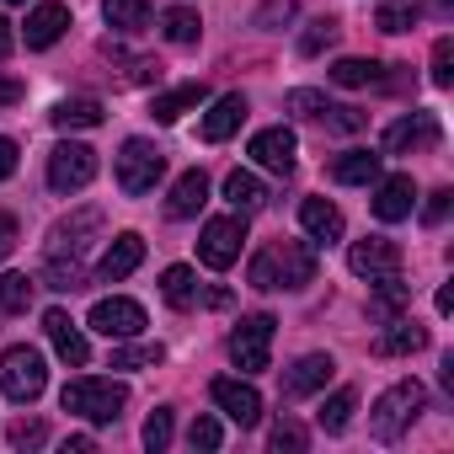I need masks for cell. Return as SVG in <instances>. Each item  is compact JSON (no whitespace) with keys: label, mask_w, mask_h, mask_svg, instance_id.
Wrapping results in <instances>:
<instances>
[{"label":"cell","mask_w":454,"mask_h":454,"mask_svg":"<svg viewBox=\"0 0 454 454\" xmlns=\"http://www.w3.org/2000/svg\"><path fill=\"white\" fill-rule=\"evenodd\" d=\"M33 289H38V278L6 273V278H0V310H6V316H22V310L33 305Z\"/></svg>","instance_id":"cell-36"},{"label":"cell","mask_w":454,"mask_h":454,"mask_svg":"<svg viewBox=\"0 0 454 454\" xmlns=\"http://www.w3.org/2000/svg\"><path fill=\"white\" fill-rule=\"evenodd\" d=\"M353 411H358V390H337L332 401H321V411H316V422H321V433H342L348 422H353Z\"/></svg>","instance_id":"cell-33"},{"label":"cell","mask_w":454,"mask_h":454,"mask_svg":"<svg viewBox=\"0 0 454 454\" xmlns=\"http://www.w3.org/2000/svg\"><path fill=\"white\" fill-rule=\"evenodd\" d=\"M449 203H454V192H449V187H438V192L427 198V208H422V224H443V214H449Z\"/></svg>","instance_id":"cell-45"},{"label":"cell","mask_w":454,"mask_h":454,"mask_svg":"<svg viewBox=\"0 0 454 454\" xmlns=\"http://www.w3.org/2000/svg\"><path fill=\"white\" fill-rule=\"evenodd\" d=\"M139 262H145V241H139L134 231H123V236L102 252V262H97V284H123Z\"/></svg>","instance_id":"cell-17"},{"label":"cell","mask_w":454,"mask_h":454,"mask_svg":"<svg viewBox=\"0 0 454 454\" xmlns=\"http://www.w3.org/2000/svg\"><path fill=\"white\" fill-rule=\"evenodd\" d=\"M91 176H97V150H91V145L65 139V145L49 155V187H54V192H81Z\"/></svg>","instance_id":"cell-9"},{"label":"cell","mask_w":454,"mask_h":454,"mask_svg":"<svg viewBox=\"0 0 454 454\" xmlns=\"http://www.w3.org/2000/svg\"><path fill=\"white\" fill-rule=\"evenodd\" d=\"M321 123H326V129H337V134H358V129H369V113H358V107H337V102H326V113H321Z\"/></svg>","instance_id":"cell-37"},{"label":"cell","mask_w":454,"mask_h":454,"mask_svg":"<svg viewBox=\"0 0 454 454\" xmlns=\"http://www.w3.org/2000/svg\"><path fill=\"white\" fill-rule=\"evenodd\" d=\"M43 332H49L54 353H59L70 369H86V364H91V342H86V332H81L65 310H49V316H43Z\"/></svg>","instance_id":"cell-16"},{"label":"cell","mask_w":454,"mask_h":454,"mask_svg":"<svg viewBox=\"0 0 454 454\" xmlns=\"http://www.w3.org/2000/svg\"><path fill=\"white\" fill-rule=\"evenodd\" d=\"M203 203H208V176L192 166V171L176 176V187H171V198H166V214H171V219H192Z\"/></svg>","instance_id":"cell-23"},{"label":"cell","mask_w":454,"mask_h":454,"mask_svg":"<svg viewBox=\"0 0 454 454\" xmlns=\"http://www.w3.org/2000/svg\"><path fill=\"white\" fill-rule=\"evenodd\" d=\"M43 385H49L43 353H38V348H27V342L6 348V358H0V390H6L12 401H38V395H43Z\"/></svg>","instance_id":"cell-5"},{"label":"cell","mask_w":454,"mask_h":454,"mask_svg":"<svg viewBox=\"0 0 454 454\" xmlns=\"http://www.w3.org/2000/svg\"><path fill=\"white\" fill-rule=\"evenodd\" d=\"M208 395H214V406L231 417L236 427H257V422H262V395H257V385H247V380H214Z\"/></svg>","instance_id":"cell-11"},{"label":"cell","mask_w":454,"mask_h":454,"mask_svg":"<svg viewBox=\"0 0 454 454\" xmlns=\"http://www.w3.org/2000/svg\"><path fill=\"white\" fill-rule=\"evenodd\" d=\"M247 155H252L262 171H278V176H289V171H294V129H284V123H273V129H257Z\"/></svg>","instance_id":"cell-14"},{"label":"cell","mask_w":454,"mask_h":454,"mask_svg":"<svg viewBox=\"0 0 454 454\" xmlns=\"http://www.w3.org/2000/svg\"><path fill=\"white\" fill-rule=\"evenodd\" d=\"M332 182L342 187H364V182H380V155L374 150H348L332 160Z\"/></svg>","instance_id":"cell-24"},{"label":"cell","mask_w":454,"mask_h":454,"mask_svg":"<svg viewBox=\"0 0 454 454\" xmlns=\"http://www.w3.org/2000/svg\"><path fill=\"white\" fill-rule=\"evenodd\" d=\"M433 86H454V38L433 43Z\"/></svg>","instance_id":"cell-40"},{"label":"cell","mask_w":454,"mask_h":454,"mask_svg":"<svg viewBox=\"0 0 454 454\" xmlns=\"http://www.w3.org/2000/svg\"><path fill=\"white\" fill-rule=\"evenodd\" d=\"M247 123V97L241 91H231V97H219L208 113H203V123H198V134L208 139V145H224V139H231L236 129Z\"/></svg>","instance_id":"cell-20"},{"label":"cell","mask_w":454,"mask_h":454,"mask_svg":"<svg viewBox=\"0 0 454 454\" xmlns=\"http://www.w3.org/2000/svg\"><path fill=\"white\" fill-rule=\"evenodd\" d=\"M422 406H427V390H422L417 380H395V385L374 401V411H369V433H374L380 443H395V438L422 417Z\"/></svg>","instance_id":"cell-3"},{"label":"cell","mask_w":454,"mask_h":454,"mask_svg":"<svg viewBox=\"0 0 454 454\" xmlns=\"http://www.w3.org/2000/svg\"><path fill=\"white\" fill-rule=\"evenodd\" d=\"M247 278L262 294H273V289H305V284H316V252L305 241H268L252 257Z\"/></svg>","instance_id":"cell-1"},{"label":"cell","mask_w":454,"mask_h":454,"mask_svg":"<svg viewBox=\"0 0 454 454\" xmlns=\"http://www.w3.org/2000/svg\"><path fill=\"white\" fill-rule=\"evenodd\" d=\"M12 49H17V33H12L6 17H0V59H12Z\"/></svg>","instance_id":"cell-48"},{"label":"cell","mask_w":454,"mask_h":454,"mask_svg":"<svg viewBox=\"0 0 454 454\" xmlns=\"http://www.w3.org/2000/svg\"><path fill=\"white\" fill-rule=\"evenodd\" d=\"M422 348H427V332L417 321H406V316L385 321V337H380V353L385 358H406V353H422Z\"/></svg>","instance_id":"cell-26"},{"label":"cell","mask_w":454,"mask_h":454,"mask_svg":"<svg viewBox=\"0 0 454 454\" xmlns=\"http://www.w3.org/2000/svg\"><path fill=\"white\" fill-rule=\"evenodd\" d=\"M332 353H305L289 374H284V395L289 401H305V395H316V390H326V380H332Z\"/></svg>","instance_id":"cell-18"},{"label":"cell","mask_w":454,"mask_h":454,"mask_svg":"<svg viewBox=\"0 0 454 454\" xmlns=\"http://www.w3.org/2000/svg\"><path fill=\"white\" fill-rule=\"evenodd\" d=\"M273 449H278V454H284V449H289V454H300V449H305V427H300V422H289V417H284V422H273Z\"/></svg>","instance_id":"cell-43"},{"label":"cell","mask_w":454,"mask_h":454,"mask_svg":"<svg viewBox=\"0 0 454 454\" xmlns=\"http://www.w3.org/2000/svg\"><path fill=\"white\" fill-rule=\"evenodd\" d=\"M43 438H49L43 422H17V427H12V443H17V449H38Z\"/></svg>","instance_id":"cell-44"},{"label":"cell","mask_w":454,"mask_h":454,"mask_svg":"<svg viewBox=\"0 0 454 454\" xmlns=\"http://www.w3.org/2000/svg\"><path fill=\"white\" fill-rule=\"evenodd\" d=\"M102 17L113 33H145L150 27V0H102Z\"/></svg>","instance_id":"cell-28"},{"label":"cell","mask_w":454,"mask_h":454,"mask_svg":"<svg viewBox=\"0 0 454 454\" xmlns=\"http://www.w3.org/2000/svg\"><path fill=\"white\" fill-rule=\"evenodd\" d=\"M326 75H332L337 86H348V91H358V86H385V65H374V59H337Z\"/></svg>","instance_id":"cell-30"},{"label":"cell","mask_w":454,"mask_h":454,"mask_svg":"<svg viewBox=\"0 0 454 454\" xmlns=\"http://www.w3.org/2000/svg\"><path fill=\"white\" fill-rule=\"evenodd\" d=\"M208 102V86L203 81H187V86H176V91H160L155 102H150V118L155 123H176L182 113H192V107H203Z\"/></svg>","instance_id":"cell-22"},{"label":"cell","mask_w":454,"mask_h":454,"mask_svg":"<svg viewBox=\"0 0 454 454\" xmlns=\"http://www.w3.org/2000/svg\"><path fill=\"white\" fill-rule=\"evenodd\" d=\"M160 176H166V150L150 145V139H123V150H118V187H123L129 198H139V192H150Z\"/></svg>","instance_id":"cell-4"},{"label":"cell","mask_w":454,"mask_h":454,"mask_svg":"<svg viewBox=\"0 0 454 454\" xmlns=\"http://www.w3.org/2000/svg\"><path fill=\"white\" fill-rule=\"evenodd\" d=\"M187 443H192V449H219V443H224V433H219V422H214V417H198V422L187 427Z\"/></svg>","instance_id":"cell-42"},{"label":"cell","mask_w":454,"mask_h":454,"mask_svg":"<svg viewBox=\"0 0 454 454\" xmlns=\"http://www.w3.org/2000/svg\"><path fill=\"white\" fill-rule=\"evenodd\" d=\"M224 198H231L236 214H252V208L268 203V187H262L252 171H231V176H224Z\"/></svg>","instance_id":"cell-29"},{"label":"cell","mask_w":454,"mask_h":454,"mask_svg":"<svg viewBox=\"0 0 454 454\" xmlns=\"http://www.w3.org/2000/svg\"><path fill=\"white\" fill-rule=\"evenodd\" d=\"M160 33H166V43H198V33H203V22H198V12H187V6H171V12H160Z\"/></svg>","instance_id":"cell-35"},{"label":"cell","mask_w":454,"mask_h":454,"mask_svg":"<svg viewBox=\"0 0 454 454\" xmlns=\"http://www.w3.org/2000/svg\"><path fill=\"white\" fill-rule=\"evenodd\" d=\"M300 224L310 241H342V208L326 203V198H305L300 203Z\"/></svg>","instance_id":"cell-21"},{"label":"cell","mask_w":454,"mask_h":454,"mask_svg":"<svg viewBox=\"0 0 454 454\" xmlns=\"http://www.w3.org/2000/svg\"><path fill=\"white\" fill-rule=\"evenodd\" d=\"M160 294H166V305L192 310V305H198V273H192V268H166V273H160Z\"/></svg>","instance_id":"cell-31"},{"label":"cell","mask_w":454,"mask_h":454,"mask_svg":"<svg viewBox=\"0 0 454 454\" xmlns=\"http://www.w3.org/2000/svg\"><path fill=\"white\" fill-rule=\"evenodd\" d=\"M422 17V0H385L374 12V27L380 33H411V22Z\"/></svg>","instance_id":"cell-34"},{"label":"cell","mask_w":454,"mask_h":454,"mask_svg":"<svg viewBox=\"0 0 454 454\" xmlns=\"http://www.w3.org/2000/svg\"><path fill=\"white\" fill-rule=\"evenodd\" d=\"M17 252V219L12 214H0V262H6Z\"/></svg>","instance_id":"cell-46"},{"label":"cell","mask_w":454,"mask_h":454,"mask_svg":"<svg viewBox=\"0 0 454 454\" xmlns=\"http://www.w3.org/2000/svg\"><path fill=\"white\" fill-rule=\"evenodd\" d=\"M160 358H166L160 342H134V337H123V342L113 348V369H155Z\"/></svg>","instance_id":"cell-32"},{"label":"cell","mask_w":454,"mask_h":454,"mask_svg":"<svg viewBox=\"0 0 454 454\" xmlns=\"http://www.w3.org/2000/svg\"><path fill=\"white\" fill-rule=\"evenodd\" d=\"M241 241H247V219L241 214H219V219L203 224V236H198V262L214 268V273H224L241 257Z\"/></svg>","instance_id":"cell-6"},{"label":"cell","mask_w":454,"mask_h":454,"mask_svg":"<svg viewBox=\"0 0 454 454\" xmlns=\"http://www.w3.org/2000/svg\"><path fill=\"white\" fill-rule=\"evenodd\" d=\"M438 139H443V129H438L433 113H411V118H395V123L385 129V150H390V155H422V150H433Z\"/></svg>","instance_id":"cell-12"},{"label":"cell","mask_w":454,"mask_h":454,"mask_svg":"<svg viewBox=\"0 0 454 454\" xmlns=\"http://www.w3.org/2000/svg\"><path fill=\"white\" fill-rule=\"evenodd\" d=\"M59 401H65V411H75L86 422H118L123 406H129V385L123 380H91V374H81V380H70L59 390Z\"/></svg>","instance_id":"cell-2"},{"label":"cell","mask_w":454,"mask_h":454,"mask_svg":"<svg viewBox=\"0 0 454 454\" xmlns=\"http://www.w3.org/2000/svg\"><path fill=\"white\" fill-rule=\"evenodd\" d=\"M102 208H75L70 219H59L54 224V236H49V262H81L86 257V247H91V236L102 231Z\"/></svg>","instance_id":"cell-8"},{"label":"cell","mask_w":454,"mask_h":454,"mask_svg":"<svg viewBox=\"0 0 454 454\" xmlns=\"http://www.w3.org/2000/svg\"><path fill=\"white\" fill-rule=\"evenodd\" d=\"M17 171V139H6V134H0V182H6Z\"/></svg>","instance_id":"cell-47"},{"label":"cell","mask_w":454,"mask_h":454,"mask_svg":"<svg viewBox=\"0 0 454 454\" xmlns=\"http://www.w3.org/2000/svg\"><path fill=\"white\" fill-rule=\"evenodd\" d=\"M49 118H54V129H59V134H75V129H97L107 113H102V102H91V97H75V102H59Z\"/></svg>","instance_id":"cell-27"},{"label":"cell","mask_w":454,"mask_h":454,"mask_svg":"<svg viewBox=\"0 0 454 454\" xmlns=\"http://www.w3.org/2000/svg\"><path fill=\"white\" fill-rule=\"evenodd\" d=\"M6 6H22V0H6Z\"/></svg>","instance_id":"cell-50"},{"label":"cell","mask_w":454,"mask_h":454,"mask_svg":"<svg viewBox=\"0 0 454 454\" xmlns=\"http://www.w3.org/2000/svg\"><path fill=\"white\" fill-rule=\"evenodd\" d=\"M348 268H353L358 278H369V284H380V278H390V273H401V247H395V241H385V236H369V241H353V252H348Z\"/></svg>","instance_id":"cell-13"},{"label":"cell","mask_w":454,"mask_h":454,"mask_svg":"<svg viewBox=\"0 0 454 454\" xmlns=\"http://www.w3.org/2000/svg\"><path fill=\"white\" fill-rule=\"evenodd\" d=\"M284 107H289L294 118H316V123H321V113H326V97L300 86V91H289V102H284Z\"/></svg>","instance_id":"cell-41"},{"label":"cell","mask_w":454,"mask_h":454,"mask_svg":"<svg viewBox=\"0 0 454 454\" xmlns=\"http://www.w3.org/2000/svg\"><path fill=\"white\" fill-rule=\"evenodd\" d=\"M65 27H70V6H59V0H43V6H33L27 12V49H54L59 38H65Z\"/></svg>","instance_id":"cell-19"},{"label":"cell","mask_w":454,"mask_h":454,"mask_svg":"<svg viewBox=\"0 0 454 454\" xmlns=\"http://www.w3.org/2000/svg\"><path fill=\"white\" fill-rule=\"evenodd\" d=\"M337 33H342V27H337L332 17L310 22V27H305V38H300V54H321V49H332V43H337Z\"/></svg>","instance_id":"cell-39"},{"label":"cell","mask_w":454,"mask_h":454,"mask_svg":"<svg viewBox=\"0 0 454 454\" xmlns=\"http://www.w3.org/2000/svg\"><path fill=\"white\" fill-rule=\"evenodd\" d=\"M411 208H417V182L406 171H395V176H385L374 187V219L401 224V219H411Z\"/></svg>","instance_id":"cell-15"},{"label":"cell","mask_w":454,"mask_h":454,"mask_svg":"<svg viewBox=\"0 0 454 454\" xmlns=\"http://www.w3.org/2000/svg\"><path fill=\"white\" fill-rule=\"evenodd\" d=\"M86 326H91V332H102V337H113V342H123V337H139V332H145V305H139V300H123V294H113V300H97Z\"/></svg>","instance_id":"cell-10"},{"label":"cell","mask_w":454,"mask_h":454,"mask_svg":"<svg viewBox=\"0 0 454 454\" xmlns=\"http://www.w3.org/2000/svg\"><path fill=\"white\" fill-rule=\"evenodd\" d=\"M406 300H411V289L401 284V273H390V278H380L374 284V294H369V321H395L401 310H406Z\"/></svg>","instance_id":"cell-25"},{"label":"cell","mask_w":454,"mask_h":454,"mask_svg":"<svg viewBox=\"0 0 454 454\" xmlns=\"http://www.w3.org/2000/svg\"><path fill=\"white\" fill-rule=\"evenodd\" d=\"M145 449H150V454L171 449V406H155V411H150V422H145Z\"/></svg>","instance_id":"cell-38"},{"label":"cell","mask_w":454,"mask_h":454,"mask_svg":"<svg viewBox=\"0 0 454 454\" xmlns=\"http://www.w3.org/2000/svg\"><path fill=\"white\" fill-rule=\"evenodd\" d=\"M0 102H22V81H12V75L0 81Z\"/></svg>","instance_id":"cell-49"},{"label":"cell","mask_w":454,"mask_h":454,"mask_svg":"<svg viewBox=\"0 0 454 454\" xmlns=\"http://www.w3.org/2000/svg\"><path fill=\"white\" fill-rule=\"evenodd\" d=\"M273 332H278V321L273 316H247L241 326H236V337H231V358H236V369L241 374H262L268 364H273Z\"/></svg>","instance_id":"cell-7"}]
</instances>
